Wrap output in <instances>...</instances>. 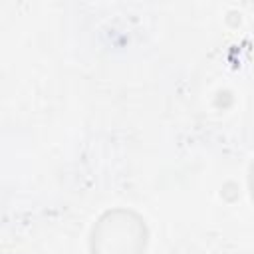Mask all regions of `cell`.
<instances>
[{
	"mask_svg": "<svg viewBox=\"0 0 254 254\" xmlns=\"http://www.w3.org/2000/svg\"><path fill=\"white\" fill-rule=\"evenodd\" d=\"M145 244V220L123 208L105 212L91 232L93 254H141Z\"/></svg>",
	"mask_w": 254,
	"mask_h": 254,
	"instance_id": "cell-1",
	"label": "cell"
},
{
	"mask_svg": "<svg viewBox=\"0 0 254 254\" xmlns=\"http://www.w3.org/2000/svg\"><path fill=\"white\" fill-rule=\"evenodd\" d=\"M248 185H250V194H252V200H254V163L250 167V177H248Z\"/></svg>",
	"mask_w": 254,
	"mask_h": 254,
	"instance_id": "cell-2",
	"label": "cell"
}]
</instances>
